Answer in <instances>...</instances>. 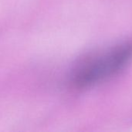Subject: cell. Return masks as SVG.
<instances>
[{
	"label": "cell",
	"instance_id": "cell-1",
	"mask_svg": "<svg viewBox=\"0 0 132 132\" xmlns=\"http://www.w3.org/2000/svg\"><path fill=\"white\" fill-rule=\"evenodd\" d=\"M132 60V40H126L85 59L73 69L70 82L78 89L87 88L116 75Z\"/></svg>",
	"mask_w": 132,
	"mask_h": 132
}]
</instances>
